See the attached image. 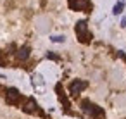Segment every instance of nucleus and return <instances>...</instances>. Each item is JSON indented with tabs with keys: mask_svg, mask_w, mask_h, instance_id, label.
<instances>
[{
	"mask_svg": "<svg viewBox=\"0 0 126 119\" xmlns=\"http://www.w3.org/2000/svg\"><path fill=\"white\" fill-rule=\"evenodd\" d=\"M81 109H83L85 114H88L92 117H104V109L95 105V104H92L90 100H83L81 102Z\"/></svg>",
	"mask_w": 126,
	"mask_h": 119,
	"instance_id": "1",
	"label": "nucleus"
},
{
	"mask_svg": "<svg viewBox=\"0 0 126 119\" xmlns=\"http://www.w3.org/2000/svg\"><path fill=\"white\" fill-rule=\"evenodd\" d=\"M76 35H78V40H79L81 43H90L92 35L88 33L86 21H78V24H76Z\"/></svg>",
	"mask_w": 126,
	"mask_h": 119,
	"instance_id": "2",
	"label": "nucleus"
},
{
	"mask_svg": "<svg viewBox=\"0 0 126 119\" xmlns=\"http://www.w3.org/2000/svg\"><path fill=\"white\" fill-rule=\"evenodd\" d=\"M5 102L11 104V105H17V104L21 102V93H19V90H16V88H7V90H5Z\"/></svg>",
	"mask_w": 126,
	"mask_h": 119,
	"instance_id": "3",
	"label": "nucleus"
},
{
	"mask_svg": "<svg viewBox=\"0 0 126 119\" xmlns=\"http://www.w3.org/2000/svg\"><path fill=\"white\" fill-rule=\"evenodd\" d=\"M86 86H88V83H86V81L74 79V81L69 85V93H71V95H78V93H81V91H83Z\"/></svg>",
	"mask_w": 126,
	"mask_h": 119,
	"instance_id": "4",
	"label": "nucleus"
},
{
	"mask_svg": "<svg viewBox=\"0 0 126 119\" xmlns=\"http://www.w3.org/2000/svg\"><path fill=\"white\" fill-rule=\"evenodd\" d=\"M69 7L73 11H88L92 5L88 0H69Z\"/></svg>",
	"mask_w": 126,
	"mask_h": 119,
	"instance_id": "5",
	"label": "nucleus"
},
{
	"mask_svg": "<svg viewBox=\"0 0 126 119\" xmlns=\"http://www.w3.org/2000/svg\"><path fill=\"white\" fill-rule=\"evenodd\" d=\"M23 110L24 112H30V114H35V112H38V105H36V102L33 98H28L24 102V105H23Z\"/></svg>",
	"mask_w": 126,
	"mask_h": 119,
	"instance_id": "6",
	"label": "nucleus"
},
{
	"mask_svg": "<svg viewBox=\"0 0 126 119\" xmlns=\"http://www.w3.org/2000/svg\"><path fill=\"white\" fill-rule=\"evenodd\" d=\"M30 52H31V48H30L28 45H24V47H21V48L17 50V54H16V55H17V59H19V60H26V59L30 57Z\"/></svg>",
	"mask_w": 126,
	"mask_h": 119,
	"instance_id": "7",
	"label": "nucleus"
},
{
	"mask_svg": "<svg viewBox=\"0 0 126 119\" xmlns=\"http://www.w3.org/2000/svg\"><path fill=\"white\" fill-rule=\"evenodd\" d=\"M123 7H124V5H123V2H117V4L114 5L112 12H114V14H121V12H123Z\"/></svg>",
	"mask_w": 126,
	"mask_h": 119,
	"instance_id": "8",
	"label": "nucleus"
},
{
	"mask_svg": "<svg viewBox=\"0 0 126 119\" xmlns=\"http://www.w3.org/2000/svg\"><path fill=\"white\" fill-rule=\"evenodd\" d=\"M50 40H52L54 43H62V42H64V36H52Z\"/></svg>",
	"mask_w": 126,
	"mask_h": 119,
	"instance_id": "9",
	"label": "nucleus"
},
{
	"mask_svg": "<svg viewBox=\"0 0 126 119\" xmlns=\"http://www.w3.org/2000/svg\"><path fill=\"white\" fill-rule=\"evenodd\" d=\"M47 59H52V60H59V55H55V54H47Z\"/></svg>",
	"mask_w": 126,
	"mask_h": 119,
	"instance_id": "10",
	"label": "nucleus"
},
{
	"mask_svg": "<svg viewBox=\"0 0 126 119\" xmlns=\"http://www.w3.org/2000/svg\"><path fill=\"white\" fill-rule=\"evenodd\" d=\"M121 26H123V28H126V17H124V19L121 21Z\"/></svg>",
	"mask_w": 126,
	"mask_h": 119,
	"instance_id": "11",
	"label": "nucleus"
},
{
	"mask_svg": "<svg viewBox=\"0 0 126 119\" xmlns=\"http://www.w3.org/2000/svg\"><path fill=\"white\" fill-rule=\"evenodd\" d=\"M0 55H2V54H0Z\"/></svg>",
	"mask_w": 126,
	"mask_h": 119,
	"instance_id": "12",
	"label": "nucleus"
}]
</instances>
